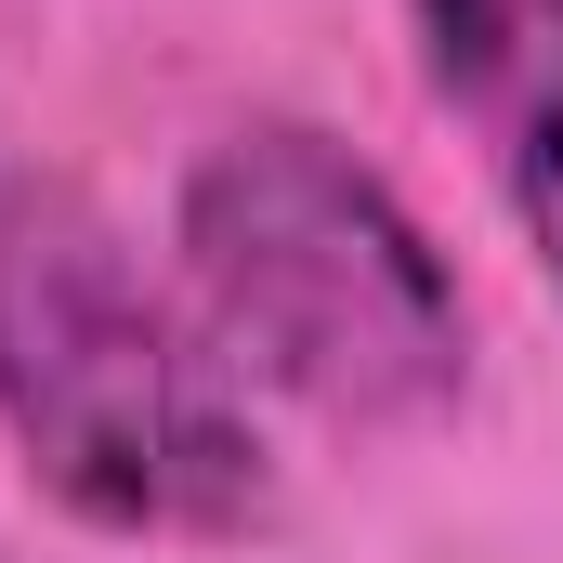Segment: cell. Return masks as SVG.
Instances as JSON below:
<instances>
[{
    "label": "cell",
    "mask_w": 563,
    "mask_h": 563,
    "mask_svg": "<svg viewBox=\"0 0 563 563\" xmlns=\"http://www.w3.org/2000/svg\"><path fill=\"white\" fill-rule=\"evenodd\" d=\"M0 420L26 472L119 538H197L263 511V432L223 354L170 314L132 236L0 144Z\"/></svg>",
    "instance_id": "cell-1"
},
{
    "label": "cell",
    "mask_w": 563,
    "mask_h": 563,
    "mask_svg": "<svg viewBox=\"0 0 563 563\" xmlns=\"http://www.w3.org/2000/svg\"><path fill=\"white\" fill-rule=\"evenodd\" d=\"M184 276L223 354L328 420H432L472 367L459 276L420 210L314 119H250L184 184Z\"/></svg>",
    "instance_id": "cell-2"
},
{
    "label": "cell",
    "mask_w": 563,
    "mask_h": 563,
    "mask_svg": "<svg viewBox=\"0 0 563 563\" xmlns=\"http://www.w3.org/2000/svg\"><path fill=\"white\" fill-rule=\"evenodd\" d=\"M432 92L472 119L538 276L563 288V0H407Z\"/></svg>",
    "instance_id": "cell-3"
}]
</instances>
